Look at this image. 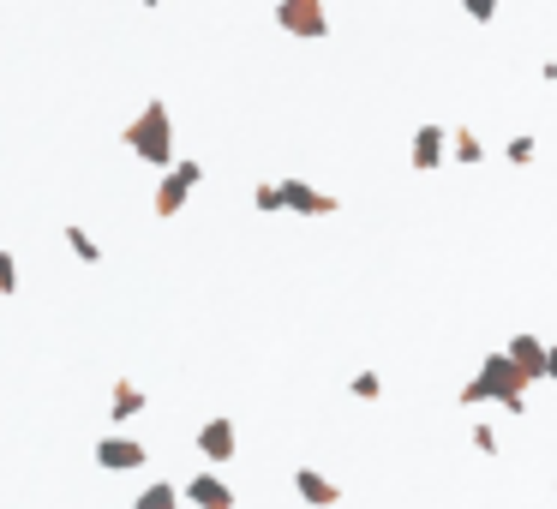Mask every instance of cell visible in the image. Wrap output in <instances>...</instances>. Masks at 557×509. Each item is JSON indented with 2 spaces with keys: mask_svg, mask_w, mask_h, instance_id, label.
Instances as JSON below:
<instances>
[{
  "mask_svg": "<svg viewBox=\"0 0 557 509\" xmlns=\"http://www.w3.org/2000/svg\"><path fill=\"white\" fill-rule=\"evenodd\" d=\"M120 144L144 162V168H174L180 162V150H174V114H168V102L162 96H150L132 120H126V132H120Z\"/></svg>",
  "mask_w": 557,
  "mask_h": 509,
  "instance_id": "6da1fadb",
  "label": "cell"
},
{
  "mask_svg": "<svg viewBox=\"0 0 557 509\" xmlns=\"http://www.w3.org/2000/svg\"><path fill=\"white\" fill-rule=\"evenodd\" d=\"M498 402L504 414H528V378L510 366V354H486L480 372L462 384V408H486Z\"/></svg>",
  "mask_w": 557,
  "mask_h": 509,
  "instance_id": "7a4b0ae2",
  "label": "cell"
},
{
  "mask_svg": "<svg viewBox=\"0 0 557 509\" xmlns=\"http://www.w3.org/2000/svg\"><path fill=\"white\" fill-rule=\"evenodd\" d=\"M198 186H204V162H198V156H180V162L162 174V186H156V204H150V210L168 222V216H180V210H186V198H192Z\"/></svg>",
  "mask_w": 557,
  "mask_h": 509,
  "instance_id": "3957f363",
  "label": "cell"
},
{
  "mask_svg": "<svg viewBox=\"0 0 557 509\" xmlns=\"http://www.w3.org/2000/svg\"><path fill=\"white\" fill-rule=\"evenodd\" d=\"M276 30H288L300 42H324L330 36V6L324 0H282L276 6Z\"/></svg>",
  "mask_w": 557,
  "mask_h": 509,
  "instance_id": "277c9868",
  "label": "cell"
},
{
  "mask_svg": "<svg viewBox=\"0 0 557 509\" xmlns=\"http://www.w3.org/2000/svg\"><path fill=\"white\" fill-rule=\"evenodd\" d=\"M90 456H96V468H102V474H138V468L150 462V450H144L138 438H126V432H102Z\"/></svg>",
  "mask_w": 557,
  "mask_h": 509,
  "instance_id": "5b68a950",
  "label": "cell"
},
{
  "mask_svg": "<svg viewBox=\"0 0 557 509\" xmlns=\"http://www.w3.org/2000/svg\"><path fill=\"white\" fill-rule=\"evenodd\" d=\"M408 156H414V174H432V168H444V162H450V126H438V120L414 126V144H408Z\"/></svg>",
  "mask_w": 557,
  "mask_h": 509,
  "instance_id": "8992f818",
  "label": "cell"
},
{
  "mask_svg": "<svg viewBox=\"0 0 557 509\" xmlns=\"http://www.w3.org/2000/svg\"><path fill=\"white\" fill-rule=\"evenodd\" d=\"M234 450H240V432H234V420H228V414H216V420H204V426H198V456H204L210 468H228V462H234Z\"/></svg>",
  "mask_w": 557,
  "mask_h": 509,
  "instance_id": "52a82bcc",
  "label": "cell"
},
{
  "mask_svg": "<svg viewBox=\"0 0 557 509\" xmlns=\"http://www.w3.org/2000/svg\"><path fill=\"white\" fill-rule=\"evenodd\" d=\"M282 210H294V216H336L342 198L336 192H318L312 180H282Z\"/></svg>",
  "mask_w": 557,
  "mask_h": 509,
  "instance_id": "ba28073f",
  "label": "cell"
},
{
  "mask_svg": "<svg viewBox=\"0 0 557 509\" xmlns=\"http://www.w3.org/2000/svg\"><path fill=\"white\" fill-rule=\"evenodd\" d=\"M180 498L192 509H234V486H228L216 468H204V474H192V480L180 486Z\"/></svg>",
  "mask_w": 557,
  "mask_h": 509,
  "instance_id": "9c48e42d",
  "label": "cell"
},
{
  "mask_svg": "<svg viewBox=\"0 0 557 509\" xmlns=\"http://www.w3.org/2000/svg\"><path fill=\"white\" fill-rule=\"evenodd\" d=\"M294 492H300L306 509H336L342 504V486H336L330 474H318V468H294Z\"/></svg>",
  "mask_w": 557,
  "mask_h": 509,
  "instance_id": "30bf717a",
  "label": "cell"
},
{
  "mask_svg": "<svg viewBox=\"0 0 557 509\" xmlns=\"http://www.w3.org/2000/svg\"><path fill=\"white\" fill-rule=\"evenodd\" d=\"M546 348H552V342H540V336H510L504 354H510V366H516L528 384H546Z\"/></svg>",
  "mask_w": 557,
  "mask_h": 509,
  "instance_id": "8fae6325",
  "label": "cell"
},
{
  "mask_svg": "<svg viewBox=\"0 0 557 509\" xmlns=\"http://www.w3.org/2000/svg\"><path fill=\"white\" fill-rule=\"evenodd\" d=\"M150 408V396H144V384H132V378H120L114 390H108V426H126V420H138Z\"/></svg>",
  "mask_w": 557,
  "mask_h": 509,
  "instance_id": "7c38bea8",
  "label": "cell"
},
{
  "mask_svg": "<svg viewBox=\"0 0 557 509\" xmlns=\"http://www.w3.org/2000/svg\"><path fill=\"white\" fill-rule=\"evenodd\" d=\"M66 246H72V258L78 264H102V240L90 234V228H78V222H66V234H60Z\"/></svg>",
  "mask_w": 557,
  "mask_h": 509,
  "instance_id": "4fadbf2b",
  "label": "cell"
},
{
  "mask_svg": "<svg viewBox=\"0 0 557 509\" xmlns=\"http://www.w3.org/2000/svg\"><path fill=\"white\" fill-rule=\"evenodd\" d=\"M180 504H186V498L174 492V480H150V486L132 498V509H180Z\"/></svg>",
  "mask_w": 557,
  "mask_h": 509,
  "instance_id": "5bb4252c",
  "label": "cell"
},
{
  "mask_svg": "<svg viewBox=\"0 0 557 509\" xmlns=\"http://www.w3.org/2000/svg\"><path fill=\"white\" fill-rule=\"evenodd\" d=\"M450 156H456V162H468V168H474V162H486V144H480V132L456 126V132H450Z\"/></svg>",
  "mask_w": 557,
  "mask_h": 509,
  "instance_id": "9a60e30c",
  "label": "cell"
},
{
  "mask_svg": "<svg viewBox=\"0 0 557 509\" xmlns=\"http://www.w3.org/2000/svg\"><path fill=\"white\" fill-rule=\"evenodd\" d=\"M504 156H510V162H516V168H528V162H534V156H540V138H534V132H516V138H510V144H504Z\"/></svg>",
  "mask_w": 557,
  "mask_h": 509,
  "instance_id": "2e32d148",
  "label": "cell"
},
{
  "mask_svg": "<svg viewBox=\"0 0 557 509\" xmlns=\"http://www.w3.org/2000/svg\"><path fill=\"white\" fill-rule=\"evenodd\" d=\"M252 210L276 216V210H282V180H258V186H252Z\"/></svg>",
  "mask_w": 557,
  "mask_h": 509,
  "instance_id": "e0dca14e",
  "label": "cell"
},
{
  "mask_svg": "<svg viewBox=\"0 0 557 509\" xmlns=\"http://www.w3.org/2000/svg\"><path fill=\"white\" fill-rule=\"evenodd\" d=\"M348 390H354L360 402H378V396H384V378H378V372L366 366V372H354V378H348Z\"/></svg>",
  "mask_w": 557,
  "mask_h": 509,
  "instance_id": "ac0fdd59",
  "label": "cell"
},
{
  "mask_svg": "<svg viewBox=\"0 0 557 509\" xmlns=\"http://www.w3.org/2000/svg\"><path fill=\"white\" fill-rule=\"evenodd\" d=\"M468 444H474L480 456H498V450H504V438H498V426H486V420H480V426H468Z\"/></svg>",
  "mask_w": 557,
  "mask_h": 509,
  "instance_id": "d6986e66",
  "label": "cell"
},
{
  "mask_svg": "<svg viewBox=\"0 0 557 509\" xmlns=\"http://www.w3.org/2000/svg\"><path fill=\"white\" fill-rule=\"evenodd\" d=\"M12 294H18V258L0 252V300H12Z\"/></svg>",
  "mask_w": 557,
  "mask_h": 509,
  "instance_id": "ffe728a7",
  "label": "cell"
},
{
  "mask_svg": "<svg viewBox=\"0 0 557 509\" xmlns=\"http://www.w3.org/2000/svg\"><path fill=\"white\" fill-rule=\"evenodd\" d=\"M468 18H474V24H492V18H498V6H492V0H468Z\"/></svg>",
  "mask_w": 557,
  "mask_h": 509,
  "instance_id": "44dd1931",
  "label": "cell"
},
{
  "mask_svg": "<svg viewBox=\"0 0 557 509\" xmlns=\"http://www.w3.org/2000/svg\"><path fill=\"white\" fill-rule=\"evenodd\" d=\"M546 378H557V342L546 348Z\"/></svg>",
  "mask_w": 557,
  "mask_h": 509,
  "instance_id": "7402d4cb",
  "label": "cell"
},
{
  "mask_svg": "<svg viewBox=\"0 0 557 509\" xmlns=\"http://www.w3.org/2000/svg\"><path fill=\"white\" fill-rule=\"evenodd\" d=\"M552 486H557V480H552Z\"/></svg>",
  "mask_w": 557,
  "mask_h": 509,
  "instance_id": "603a6c76",
  "label": "cell"
}]
</instances>
